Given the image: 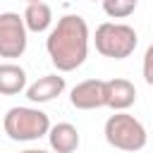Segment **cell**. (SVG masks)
Returning <instances> with one entry per match:
<instances>
[{
    "mask_svg": "<svg viewBox=\"0 0 153 153\" xmlns=\"http://www.w3.org/2000/svg\"><path fill=\"white\" fill-rule=\"evenodd\" d=\"M48 55L62 72L76 69L88 53V26L79 14H65L48 36Z\"/></svg>",
    "mask_w": 153,
    "mask_h": 153,
    "instance_id": "6da1fadb",
    "label": "cell"
},
{
    "mask_svg": "<svg viewBox=\"0 0 153 153\" xmlns=\"http://www.w3.org/2000/svg\"><path fill=\"white\" fill-rule=\"evenodd\" d=\"M5 134L14 141H33L43 134H48L50 122L48 115L36 108H10L5 115Z\"/></svg>",
    "mask_w": 153,
    "mask_h": 153,
    "instance_id": "7a4b0ae2",
    "label": "cell"
},
{
    "mask_svg": "<svg viewBox=\"0 0 153 153\" xmlns=\"http://www.w3.org/2000/svg\"><path fill=\"white\" fill-rule=\"evenodd\" d=\"M136 48V31L129 24L105 22L96 29V50L105 57H129Z\"/></svg>",
    "mask_w": 153,
    "mask_h": 153,
    "instance_id": "3957f363",
    "label": "cell"
},
{
    "mask_svg": "<svg viewBox=\"0 0 153 153\" xmlns=\"http://www.w3.org/2000/svg\"><path fill=\"white\" fill-rule=\"evenodd\" d=\"M105 139L120 151H141L146 146V129L136 117L127 112H115L105 122Z\"/></svg>",
    "mask_w": 153,
    "mask_h": 153,
    "instance_id": "277c9868",
    "label": "cell"
},
{
    "mask_svg": "<svg viewBox=\"0 0 153 153\" xmlns=\"http://www.w3.org/2000/svg\"><path fill=\"white\" fill-rule=\"evenodd\" d=\"M26 50V24L17 12L0 14V57H19Z\"/></svg>",
    "mask_w": 153,
    "mask_h": 153,
    "instance_id": "5b68a950",
    "label": "cell"
},
{
    "mask_svg": "<svg viewBox=\"0 0 153 153\" xmlns=\"http://www.w3.org/2000/svg\"><path fill=\"white\" fill-rule=\"evenodd\" d=\"M72 105L79 110H93V108H103L105 105V81L100 79H86L81 84H76L72 88L69 96Z\"/></svg>",
    "mask_w": 153,
    "mask_h": 153,
    "instance_id": "8992f818",
    "label": "cell"
},
{
    "mask_svg": "<svg viewBox=\"0 0 153 153\" xmlns=\"http://www.w3.org/2000/svg\"><path fill=\"white\" fill-rule=\"evenodd\" d=\"M136 100V88L129 79H110L105 81V105L112 110H127Z\"/></svg>",
    "mask_w": 153,
    "mask_h": 153,
    "instance_id": "52a82bcc",
    "label": "cell"
},
{
    "mask_svg": "<svg viewBox=\"0 0 153 153\" xmlns=\"http://www.w3.org/2000/svg\"><path fill=\"white\" fill-rule=\"evenodd\" d=\"M62 91H65V79L57 76V74H45V76H41L36 84L29 86L26 96H29V100H33V103H45V100H53L55 96H60Z\"/></svg>",
    "mask_w": 153,
    "mask_h": 153,
    "instance_id": "ba28073f",
    "label": "cell"
},
{
    "mask_svg": "<svg viewBox=\"0 0 153 153\" xmlns=\"http://www.w3.org/2000/svg\"><path fill=\"white\" fill-rule=\"evenodd\" d=\"M48 131H50L48 136H50V146H53L55 153H74L76 151V146H79V131H76L74 124L60 122V124H55Z\"/></svg>",
    "mask_w": 153,
    "mask_h": 153,
    "instance_id": "9c48e42d",
    "label": "cell"
},
{
    "mask_svg": "<svg viewBox=\"0 0 153 153\" xmlns=\"http://www.w3.org/2000/svg\"><path fill=\"white\" fill-rule=\"evenodd\" d=\"M26 86V72L14 65V62H5L0 65V93L5 96H14Z\"/></svg>",
    "mask_w": 153,
    "mask_h": 153,
    "instance_id": "30bf717a",
    "label": "cell"
},
{
    "mask_svg": "<svg viewBox=\"0 0 153 153\" xmlns=\"http://www.w3.org/2000/svg\"><path fill=\"white\" fill-rule=\"evenodd\" d=\"M50 19H53L50 5L43 2V0H33V2H29L26 10H24V24H26L29 31H36V33H38V31H45L48 24H50Z\"/></svg>",
    "mask_w": 153,
    "mask_h": 153,
    "instance_id": "8fae6325",
    "label": "cell"
},
{
    "mask_svg": "<svg viewBox=\"0 0 153 153\" xmlns=\"http://www.w3.org/2000/svg\"><path fill=\"white\" fill-rule=\"evenodd\" d=\"M103 10H105L108 17L122 19V17H129L136 10V2L134 0H103Z\"/></svg>",
    "mask_w": 153,
    "mask_h": 153,
    "instance_id": "7c38bea8",
    "label": "cell"
},
{
    "mask_svg": "<svg viewBox=\"0 0 153 153\" xmlns=\"http://www.w3.org/2000/svg\"><path fill=\"white\" fill-rule=\"evenodd\" d=\"M143 76H146V81L153 86V43L148 45V50H146V55H143Z\"/></svg>",
    "mask_w": 153,
    "mask_h": 153,
    "instance_id": "4fadbf2b",
    "label": "cell"
},
{
    "mask_svg": "<svg viewBox=\"0 0 153 153\" xmlns=\"http://www.w3.org/2000/svg\"><path fill=\"white\" fill-rule=\"evenodd\" d=\"M22 153H48V151H41V148H38V151H36V148H26V151H22Z\"/></svg>",
    "mask_w": 153,
    "mask_h": 153,
    "instance_id": "5bb4252c",
    "label": "cell"
},
{
    "mask_svg": "<svg viewBox=\"0 0 153 153\" xmlns=\"http://www.w3.org/2000/svg\"><path fill=\"white\" fill-rule=\"evenodd\" d=\"M29 2H33V0H29Z\"/></svg>",
    "mask_w": 153,
    "mask_h": 153,
    "instance_id": "9a60e30c",
    "label": "cell"
},
{
    "mask_svg": "<svg viewBox=\"0 0 153 153\" xmlns=\"http://www.w3.org/2000/svg\"><path fill=\"white\" fill-rule=\"evenodd\" d=\"M134 2H136V0H134Z\"/></svg>",
    "mask_w": 153,
    "mask_h": 153,
    "instance_id": "2e32d148",
    "label": "cell"
}]
</instances>
